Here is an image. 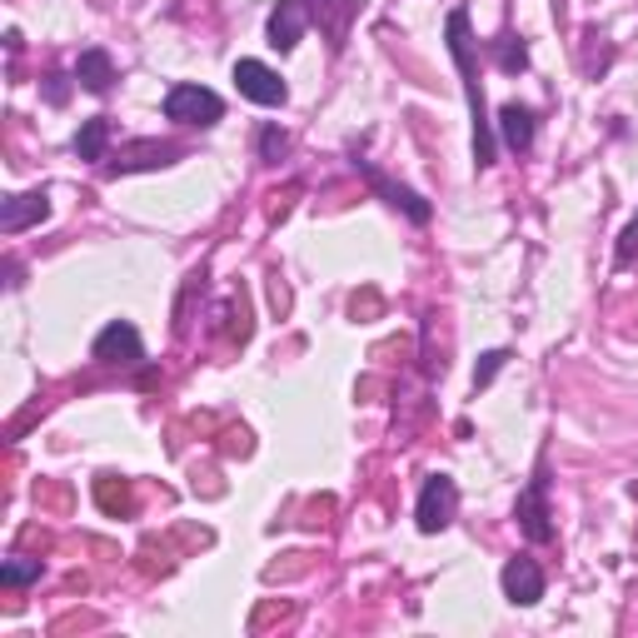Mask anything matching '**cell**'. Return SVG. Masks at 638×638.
Here are the masks:
<instances>
[{
    "label": "cell",
    "instance_id": "14",
    "mask_svg": "<svg viewBox=\"0 0 638 638\" xmlns=\"http://www.w3.org/2000/svg\"><path fill=\"white\" fill-rule=\"evenodd\" d=\"M175 155H180V145H165V141H141V145H131V150L120 155L110 170L115 175H131V170H160V165H170Z\"/></svg>",
    "mask_w": 638,
    "mask_h": 638
},
{
    "label": "cell",
    "instance_id": "7",
    "mask_svg": "<svg viewBox=\"0 0 638 638\" xmlns=\"http://www.w3.org/2000/svg\"><path fill=\"white\" fill-rule=\"evenodd\" d=\"M265 31H270L275 51L290 55L294 45L304 41V31H310V11H304V0H280V5L270 11V25H265Z\"/></svg>",
    "mask_w": 638,
    "mask_h": 638
},
{
    "label": "cell",
    "instance_id": "8",
    "mask_svg": "<svg viewBox=\"0 0 638 638\" xmlns=\"http://www.w3.org/2000/svg\"><path fill=\"white\" fill-rule=\"evenodd\" d=\"M504 598H508V604H524V608L539 604V598H544V569H539V563L524 559V553H519V559H508L504 563Z\"/></svg>",
    "mask_w": 638,
    "mask_h": 638
},
{
    "label": "cell",
    "instance_id": "12",
    "mask_svg": "<svg viewBox=\"0 0 638 638\" xmlns=\"http://www.w3.org/2000/svg\"><path fill=\"white\" fill-rule=\"evenodd\" d=\"M494 131H499V141H504L508 150H519V155H524V150H529V145H534V110L514 100V105H504V110H499Z\"/></svg>",
    "mask_w": 638,
    "mask_h": 638
},
{
    "label": "cell",
    "instance_id": "16",
    "mask_svg": "<svg viewBox=\"0 0 638 638\" xmlns=\"http://www.w3.org/2000/svg\"><path fill=\"white\" fill-rule=\"evenodd\" d=\"M494 60H499V70L519 76V70H529V45L514 41V35H499V41H494Z\"/></svg>",
    "mask_w": 638,
    "mask_h": 638
},
{
    "label": "cell",
    "instance_id": "20",
    "mask_svg": "<svg viewBox=\"0 0 638 638\" xmlns=\"http://www.w3.org/2000/svg\"><path fill=\"white\" fill-rule=\"evenodd\" d=\"M284 150H290V141H284V131H275V125H265V131H260V155H265V160H280Z\"/></svg>",
    "mask_w": 638,
    "mask_h": 638
},
{
    "label": "cell",
    "instance_id": "4",
    "mask_svg": "<svg viewBox=\"0 0 638 638\" xmlns=\"http://www.w3.org/2000/svg\"><path fill=\"white\" fill-rule=\"evenodd\" d=\"M455 508H459V489L449 474H434L424 479L419 489V508H414V519H419V534H444L455 524Z\"/></svg>",
    "mask_w": 638,
    "mask_h": 638
},
{
    "label": "cell",
    "instance_id": "3",
    "mask_svg": "<svg viewBox=\"0 0 638 638\" xmlns=\"http://www.w3.org/2000/svg\"><path fill=\"white\" fill-rule=\"evenodd\" d=\"M90 359L105 365V369H135L145 359L141 329H135L131 320H110V325L96 335V345H90Z\"/></svg>",
    "mask_w": 638,
    "mask_h": 638
},
{
    "label": "cell",
    "instance_id": "6",
    "mask_svg": "<svg viewBox=\"0 0 638 638\" xmlns=\"http://www.w3.org/2000/svg\"><path fill=\"white\" fill-rule=\"evenodd\" d=\"M544 494H549V479H544V469H539V479H534V484L519 494V504H514V519H519V529H524V539H529V544H549L553 539Z\"/></svg>",
    "mask_w": 638,
    "mask_h": 638
},
{
    "label": "cell",
    "instance_id": "2",
    "mask_svg": "<svg viewBox=\"0 0 638 638\" xmlns=\"http://www.w3.org/2000/svg\"><path fill=\"white\" fill-rule=\"evenodd\" d=\"M165 120L210 131V125H220V120H225V100H220L215 90H205V86H190V80H180V86L165 90Z\"/></svg>",
    "mask_w": 638,
    "mask_h": 638
},
{
    "label": "cell",
    "instance_id": "9",
    "mask_svg": "<svg viewBox=\"0 0 638 638\" xmlns=\"http://www.w3.org/2000/svg\"><path fill=\"white\" fill-rule=\"evenodd\" d=\"M304 11H310V21L325 25L329 51H345V35H349V21H355V11H359V0H304Z\"/></svg>",
    "mask_w": 638,
    "mask_h": 638
},
{
    "label": "cell",
    "instance_id": "13",
    "mask_svg": "<svg viewBox=\"0 0 638 638\" xmlns=\"http://www.w3.org/2000/svg\"><path fill=\"white\" fill-rule=\"evenodd\" d=\"M355 165H359V170H365V180H369V184H374L379 195L390 200V205H394V210H404V215H410V220H414V225H424V220H429V205H424V200H419V195H414V190H404V184L384 180V175H379V170H369V165H365V160H355Z\"/></svg>",
    "mask_w": 638,
    "mask_h": 638
},
{
    "label": "cell",
    "instance_id": "1",
    "mask_svg": "<svg viewBox=\"0 0 638 638\" xmlns=\"http://www.w3.org/2000/svg\"><path fill=\"white\" fill-rule=\"evenodd\" d=\"M449 55H455L459 66V80H464V96H469V115H474V165L489 170L494 165V120L484 110V90H479V76H474V41H469V11H449Z\"/></svg>",
    "mask_w": 638,
    "mask_h": 638
},
{
    "label": "cell",
    "instance_id": "18",
    "mask_svg": "<svg viewBox=\"0 0 638 638\" xmlns=\"http://www.w3.org/2000/svg\"><path fill=\"white\" fill-rule=\"evenodd\" d=\"M96 499H100V508H105V514H120V508H131V489H125V484L115 489V479H110V474L96 484Z\"/></svg>",
    "mask_w": 638,
    "mask_h": 638
},
{
    "label": "cell",
    "instance_id": "11",
    "mask_svg": "<svg viewBox=\"0 0 638 638\" xmlns=\"http://www.w3.org/2000/svg\"><path fill=\"white\" fill-rule=\"evenodd\" d=\"M76 86L90 90V96H105V90L115 86V60H110V51H100V45L80 51V60H76Z\"/></svg>",
    "mask_w": 638,
    "mask_h": 638
},
{
    "label": "cell",
    "instance_id": "15",
    "mask_svg": "<svg viewBox=\"0 0 638 638\" xmlns=\"http://www.w3.org/2000/svg\"><path fill=\"white\" fill-rule=\"evenodd\" d=\"M105 145H110V120L90 115L86 125L76 131V155H80V160H105Z\"/></svg>",
    "mask_w": 638,
    "mask_h": 638
},
{
    "label": "cell",
    "instance_id": "17",
    "mask_svg": "<svg viewBox=\"0 0 638 638\" xmlns=\"http://www.w3.org/2000/svg\"><path fill=\"white\" fill-rule=\"evenodd\" d=\"M41 579V559H5L0 563V584L5 589H25Z\"/></svg>",
    "mask_w": 638,
    "mask_h": 638
},
{
    "label": "cell",
    "instance_id": "21",
    "mask_svg": "<svg viewBox=\"0 0 638 638\" xmlns=\"http://www.w3.org/2000/svg\"><path fill=\"white\" fill-rule=\"evenodd\" d=\"M634 255H638V220H634V225L624 230V239H618V255H614V265H618V270H628V265H634Z\"/></svg>",
    "mask_w": 638,
    "mask_h": 638
},
{
    "label": "cell",
    "instance_id": "19",
    "mask_svg": "<svg viewBox=\"0 0 638 638\" xmlns=\"http://www.w3.org/2000/svg\"><path fill=\"white\" fill-rule=\"evenodd\" d=\"M508 365V355L504 349H489V355H479V369H474V390H489V384H494V374L499 369Z\"/></svg>",
    "mask_w": 638,
    "mask_h": 638
},
{
    "label": "cell",
    "instance_id": "10",
    "mask_svg": "<svg viewBox=\"0 0 638 638\" xmlns=\"http://www.w3.org/2000/svg\"><path fill=\"white\" fill-rule=\"evenodd\" d=\"M45 215H51V195L45 190H25V195H11L0 205V230L5 235H21L25 225H41Z\"/></svg>",
    "mask_w": 638,
    "mask_h": 638
},
{
    "label": "cell",
    "instance_id": "22",
    "mask_svg": "<svg viewBox=\"0 0 638 638\" xmlns=\"http://www.w3.org/2000/svg\"><path fill=\"white\" fill-rule=\"evenodd\" d=\"M70 86H76V76H45V100H51V105H66Z\"/></svg>",
    "mask_w": 638,
    "mask_h": 638
},
{
    "label": "cell",
    "instance_id": "5",
    "mask_svg": "<svg viewBox=\"0 0 638 638\" xmlns=\"http://www.w3.org/2000/svg\"><path fill=\"white\" fill-rule=\"evenodd\" d=\"M235 86H239V96L245 100H255V105H284L290 100V86H284L280 76H275L265 60H235Z\"/></svg>",
    "mask_w": 638,
    "mask_h": 638
}]
</instances>
